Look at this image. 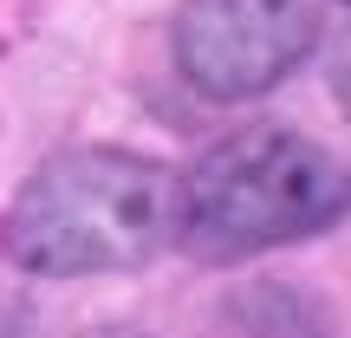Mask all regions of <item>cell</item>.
Here are the masks:
<instances>
[{
  "label": "cell",
  "mask_w": 351,
  "mask_h": 338,
  "mask_svg": "<svg viewBox=\"0 0 351 338\" xmlns=\"http://www.w3.org/2000/svg\"><path fill=\"white\" fill-rule=\"evenodd\" d=\"M182 234V176L130 150H65L20 182L7 208V261L39 280L124 274Z\"/></svg>",
  "instance_id": "1"
},
{
  "label": "cell",
  "mask_w": 351,
  "mask_h": 338,
  "mask_svg": "<svg viewBox=\"0 0 351 338\" xmlns=\"http://www.w3.org/2000/svg\"><path fill=\"white\" fill-rule=\"evenodd\" d=\"M351 208V163L280 124L221 137L182 176V248L202 261H247L326 234Z\"/></svg>",
  "instance_id": "2"
},
{
  "label": "cell",
  "mask_w": 351,
  "mask_h": 338,
  "mask_svg": "<svg viewBox=\"0 0 351 338\" xmlns=\"http://www.w3.org/2000/svg\"><path fill=\"white\" fill-rule=\"evenodd\" d=\"M319 46L313 0H182L176 7V65L202 98H261Z\"/></svg>",
  "instance_id": "3"
},
{
  "label": "cell",
  "mask_w": 351,
  "mask_h": 338,
  "mask_svg": "<svg viewBox=\"0 0 351 338\" xmlns=\"http://www.w3.org/2000/svg\"><path fill=\"white\" fill-rule=\"evenodd\" d=\"M345 7H351V0H345Z\"/></svg>",
  "instance_id": "4"
}]
</instances>
